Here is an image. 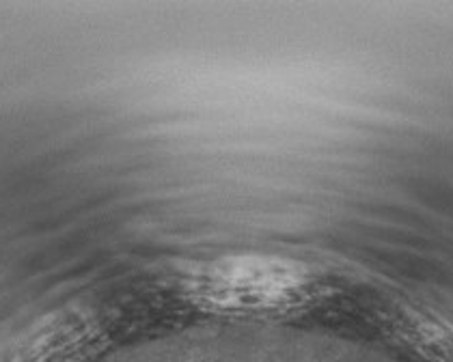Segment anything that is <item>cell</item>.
Wrapping results in <instances>:
<instances>
[]
</instances>
